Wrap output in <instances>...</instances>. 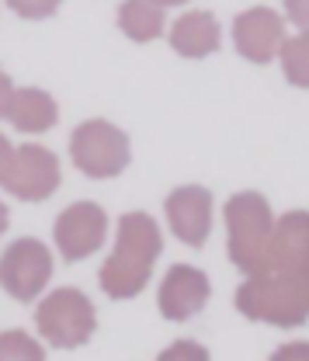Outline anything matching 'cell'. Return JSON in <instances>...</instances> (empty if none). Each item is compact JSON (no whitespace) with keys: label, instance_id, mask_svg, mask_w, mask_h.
I'll return each mask as SVG.
<instances>
[{"label":"cell","instance_id":"obj_12","mask_svg":"<svg viewBox=\"0 0 309 361\" xmlns=\"http://www.w3.org/2000/svg\"><path fill=\"white\" fill-rule=\"evenodd\" d=\"M212 295V285L205 278V271L191 268V264H174L167 271V278L160 281V295H157V306L160 313L174 323H184L198 313Z\"/></svg>","mask_w":309,"mask_h":361},{"label":"cell","instance_id":"obj_4","mask_svg":"<svg viewBox=\"0 0 309 361\" xmlns=\"http://www.w3.org/2000/svg\"><path fill=\"white\" fill-rule=\"evenodd\" d=\"M35 323H39V334L52 348L70 351V348H84L94 337L97 313L80 288H56L35 310Z\"/></svg>","mask_w":309,"mask_h":361},{"label":"cell","instance_id":"obj_5","mask_svg":"<svg viewBox=\"0 0 309 361\" xmlns=\"http://www.w3.org/2000/svg\"><path fill=\"white\" fill-rule=\"evenodd\" d=\"M70 157L87 178L104 180L119 178L129 167L133 149H129V135L119 126L104 118H90L84 126H77V133L70 139Z\"/></svg>","mask_w":309,"mask_h":361},{"label":"cell","instance_id":"obj_13","mask_svg":"<svg viewBox=\"0 0 309 361\" xmlns=\"http://www.w3.org/2000/svg\"><path fill=\"white\" fill-rule=\"evenodd\" d=\"M4 118L18 129V133H28V135H39L49 133L59 118V108L52 101V94H45L39 87H18L7 101V111Z\"/></svg>","mask_w":309,"mask_h":361},{"label":"cell","instance_id":"obj_18","mask_svg":"<svg viewBox=\"0 0 309 361\" xmlns=\"http://www.w3.org/2000/svg\"><path fill=\"white\" fill-rule=\"evenodd\" d=\"M157 361H212V358H209V351L198 341H174L171 348L160 351Z\"/></svg>","mask_w":309,"mask_h":361},{"label":"cell","instance_id":"obj_15","mask_svg":"<svg viewBox=\"0 0 309 361\" xmlns=\"http://www.w3.org/2000/svg\"><path fill=\"white\" fill-rule=\"evenodd\" d=\"M119 28L133 39V42H153L164 32V7L160 4H122L119 7Z\"/></svg>","mask_w":309,"mask_h":361},{"label":"cell","instance_id":"obj_23","mask_svg":"<svg viewBox=\"0 0 309 361\" xmlns=\"http://www.w3.org/2000/svg\"><path fill=\"white\" fill-rule=\"evenodd\" d=\"M7 223H11V216H7V205L0 202V236L7 233Z\"/></svg>","mask_w":309,"mask_h":361},{"label":"cell","instance_id":"obj_20","mask_svg":"<svg viewBox=\"0 0 309 361\" xmlns=\"http://www.w3.org/2000/svg\"><path fill=\"white\" fill-rule=\"evenodd\" d=\"M11 7L21 18H49V14H56V4H11Z\"/></svg>","mask_w":309,"mask_h":361},{"label":"cell","instance_id":"obj_11","mask_svg":"<svg viewBox=\"0 0 309 361\" xmlns=\"http://www.w3.org/2000/svg\"><path fill=\"white\" fill-rule=\"evenodd\" d=\"M271 274L309 278V216L303 209L274 219V229H271Z\"/></svg>","mask_w":309,"mask_h":361},{"label":"cell","instance_id":"obj_8","mask_svg":"<svg viewBox=\"0 0 309 361\" xmlns=\"http://www.w3.org/2000/svg\"><path fill=\"white\" fill-rule=\"evenodd\" d=\"M104 236H108V216L94 202H77V205L63 209L52 226V240L66 261L90 257L94 250H101Z\"/></svg>","mask_w":309,"mask_h":361},{"label":"cell","instance_id":"obj_19","mask_svg":"<svg viewBox=\"0 0 309 361\" xmlns=\"http://www.w3.org/2000/svg\"><path fill=\"white\" fill-rule=\"evenodd\" d=\"M271 361H309V344L306 341H292V344H281Z\"/></svg>","mask_w":309,"mask_h":361},{"label":"cell","instance_id":"obj_14","mask_svg":"<svg viewBox=\"0 0 309 361\" xmlns=\"http://www.w3.org/2000/svg\"><path fill=\"white\" fill-rule=\"evenodd\" d=\"M222 42L219 21L209 11H184L171 28V45L174 52L188 56V59H202L209 52H216Z\"/></svg>","mask_w":309,"mask_h":361},{"label":"cell","instance_id":"obj_6","mask_svg":"<svg viewBox=\"0 0 309 361\" xmlns=\"http://www.w3.org/2000/svg\"><path fill=\"white\" fill-rule=\"evenodd\" d=\"M52 278V254L42 240L21 236L0 254V288L18 302H35Z\"/></svg>","mask_w":309,"mask_h":361},{"label":"cell","instance_id":"obj_2","mask_svg":"<svg viewBox=\"0 0 309 361\" xmlns=\"http://www.w3.org/2000/svg\"><path fill=\"white\" fill-rule=\"evenodd\" d=\"M226 233H229V261L243 271L247 278L271 274V229L274 212L265 195L240 191L222 209Z\"/></svg>","mask_w":309,"mask_h":361},{"label":"cell","instance_id":"obj_7","mask_svg":"<svg viewBox=\"0 0 309 361\" xmlns=\"http://www.w3.org/2000/svg\"><path fill=\"white\" fill-rule=\"evenodd\" d=\"M59 188V160L52 149L25 142L11 153V167L4 174V191L21 202H45Z\"/></svg>","mask_w":309,"mask_h":361},{"label":"cell","instance_id":"obj_22","mask_svg":"<svg viewBox=\"0 0 309 361\" xmlns=\"http://www.w3.org/2000/svg\"><path fill=\"white\" fill-rule=\"evenodd\" d=\"M11 94H14V84H11V77L0 70V115L7 111V101H11Z\"/></svg>","mask_w":309,"mask_h":361},{"label":"cell","instance_id":"obj_9","mask_svg":"<svg viewBox=\"0 0 309 361\" xmlns=\"http://www.w3.org/2000/svg\"><path fill=\"white\" fill-rule=\"evenodd\" d=\"M164 212H167V223L181 243L205 247V240L212 233V195L202 184L174 188L164 202Z\"/></svg>","mask_w":309,"mask_h":361},{"label":"cell","instance_id":"obj_1","mask_svg":"<svg viewBox=\"0 0 309 361\" xmlns=\"http://www.w3.org/2000/svg\"><path fill=\"white\" fill-rule=\"evenodd\" d=\"M160 250H164V236H160V226L153 223V216L126 212L119 219L115 250L101 264V274H97L104 295L108 299H135L146 288Z\"/></svg>","mask_w":309,"mask_h":361},{"label":"cell","instance_id":"obj_21","mask_svg":"<svg viewBox=\"0 0 309 361\" xmlns=\"http://www.w3.org/2000/svg\"><path fill=\"white\" fill-rule=\"evenodd\" d=\"M11 153H14L11 139L0 133V184H4V174H7V167H11Z\"/></svg>","mask_w":309,"mask_h":361},{"label":"cell","instance_id":"obj_3","mask_svg":"<svg viewBox=\"0 0 309 361\" xmlns=\"http://www.w3.org/2000/svg\"><path fill=\"white\" fill-rule=\"evenodd\" d=\"M233 302L247 319L285 326V330L303 326L309 316V278H281V274L247 278L236 288Z\"/></svg>","mask_w":309,"mask_h":361},{"label":"cell","instance_id":"obj_17","mask_svg":"<svg viewBox=\"0 0 309 361\" xmlns=\"http://www.w3.org/2000/svg\"><path fill=\"white\" fill-rule=\"evenodd\" d=\"M0 361H45L42 344L25 330L0 334Z\"/></svg>","mask_w":309,"mask_h":361},{"label":"cell","instance_id":"obj_10","mask_svg":"<svg viewBox=\"0 0 309 361\" xmlns=\"http://www.w3.org/2000/svg\"><path fill=\"white\" fill-rule=\"evenodd\" d=\"M285 42V21L271 7H250L233 21V45L250 63H271Z\"/></svg>","mask_w":309,"mask_h":361},{"label":"cell","instance_id":"obj_16","mask_svg":"<svg viewBox=\"0 0 309 361\" xmlns=\"http://www.w3.org/2000/svg\"><path fill=\"white\" fill-rule=\"evenodd\" d=\"M278 56H281V66H285L289 84L306 87V80H309V42H306V35L285 39L281 49H278Z\"/></svg>","mask_w":309,"mask_h":361}]
</instances>
